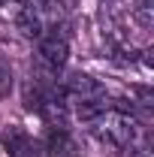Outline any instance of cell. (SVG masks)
<instances>
[{
  "label": "cell",
  "instance_id": "obj_1",
  "mask_svg": "<svg viewBox=\"0 0 154 157\" xmlns=\"http://www.w3.org/2000/svg\"><path fill=\"white\" fill-rule=\"evenodd\" d=\"M91 124H94V130L100 136L106 139V142H112L115 148H136V142H139V124H136V118L130 112H121V109H103V112H97L91 118Z\"/></svg>",
  "mask_w": 154,
  "mask_h": 157
},
{
  "label": "cell",
  "instance_id": "obj_2",
  "mask_svg": "<svg viewBox=\"0 0 154 157\" xmlns=\"http://www.w3.org/2000/svg\"><path fill=\"white\" fill-rule=\"evenodd\" d=\"M67 55H70L67 36L60 33L58 27H48V30L39 36V60H42V67L52 70V73H58L60 67L67 63Z\"/></svg>",
  "mask_w": 154,
  "mask_h": 157
},
{
  "label": "cell",
  "instance_id": "obj_3",
  "mask_svg": "<svg viewBox=\"0 0 154 157\" xmlns=\"http://www.w3.org/2000/svg\"><path fill=\"white\" fill-rule=\"evenodd\" d=\"M73 6H76V0H30L24 6V12H30L33 21H37L39 27H42V33H45L48 27H55L58 21H64L70 15Z\"/></svg>",
  "mask_w": 154,
  "mask_h": 157
},
{
  "label": "cell",
  "instance_id": "obj_4",
  "mask_svg": "<svg viewBox=\"0 0 154 157\" xmlns=\"http://www.w3.org/2000/svg\"><path fill=\"white\" fill-rule=\"evenodd\" d=\"M9 88H12V70L0 60V97H6V94H9Z\"/></svg>",
  "mask_w": 154,
  "mask_h": 157
},
{
  "label": "cell",
  "instance_id": "obj_5",
  "mask_svg": "<svg viewBox=\"0 0 154 157\" xmlns=\"http://www.w3.org/2000/svg\"><path fill=\"white\" fill-rule=\"evenodd\" d=\"M136 15H139V24L142 27H151V0H142L139 9H136Z\"/></svg>",
  "mask_w": 154,
  "mask_h": 157
},
{
  "label": "cell",
  "instance_id": "obj_6",
  "mask_svg": "<svg viewBox=\"0 0 154 157\" xmlns=\"http://www.w3.org/2000/svg\"><path fill=\"white\" fill-rule=\"evenodd\" d=\"M3 3H21V0H3Z\"/></svg>",
  "mask_w": 154,
  "mask_h": 157
}]
</instances>
